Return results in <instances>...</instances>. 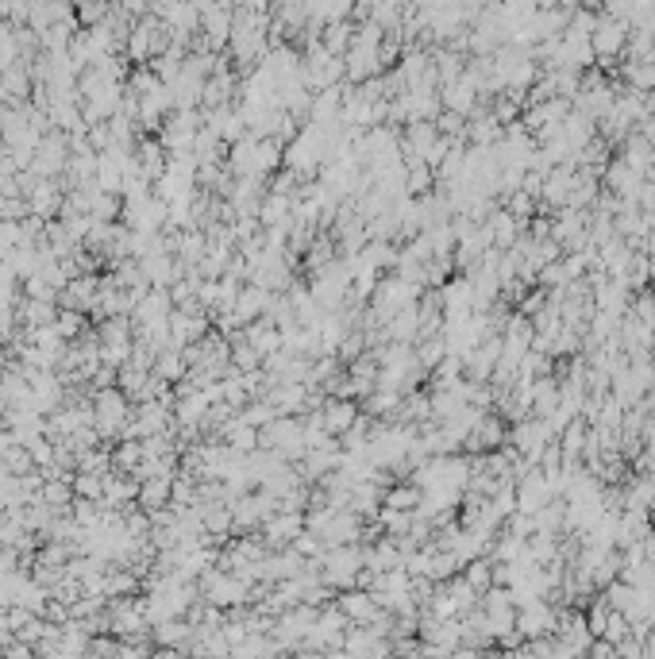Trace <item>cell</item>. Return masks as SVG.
<instances>
[{
  "instance_id": "cell-1",
  "label": "cell",
  "mask_w": 655,
  "mask_h": 659,
  "mask_svg": "<svg viewBox=\"0 0 655 659\" xmlns=\"http://www.w3.org/2000/svg\"><path fill=\"white\" fill-rule=\"evenodd\" d=\"M320 421H324L328 436H347V432L355 428V421H358V405L336 397V401H328L324 409H320Z\"/></svg>"
},
{
  "instance_id": "cell-2",
  "label": "cell",
  "mask_w": 655,
  "mask_h": 659,
  "mask_svg": "<svg viewBox=\"0 0 655 659\" xmlns=\"http://www.w3.org/2000/svg\"><path fill=\"white\" fill-rule=\"evenodd\" d=\"M305 397H308V390L305 386H297V382H286L278 393H274V405H278L281 412H293V409H305Z\"/></svg>"
},
{
  "instance_id": "cell-3",
  "label": "cell",
  "mask_w": 655,
  "mask_h": 659,
  "mask_svg": "<svg viewBox=\"0 0 655 659\" xmlns=\"http://www.w3.org/2000/svg\"><path fill=\"white\" fill-rule=\"evenodd\" d=\"M301 532V516H286V521H274V536H289Z\"/></svg>"
},
{
  "instance_id": "cell-4",
  "label": "cell",
  "mask_w": 655,
  "mask_h": 659,
  "mask_svg": "<svg viewBox=\"0 0 655 659\" xmlns=\"http://www.w3.org/2000/svg\"><path fill=\"white\" fill-rule=\"evenodd\" d=\"M235 443H239V448H255V428H250V424H239V428H235Z\"/></svg>"
}]
</instances>
